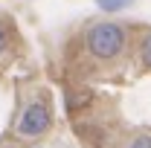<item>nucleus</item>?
I'll use <instances>...</instances> for the list:
<instances>
[{"mask_svg":"<svg viewBox=\"0 0 151 148\" xmlns=\"http://www.w3.org/2000/svg\"><path fill=\"white\" fill-rule=\"evenodd\" d=\"M128 148H151V137H137Z\"/></svg>","mask_w":151,"mask_h":148,"instance_id":"39448f33","label":"nucleus"},{"mask_svg":"<svg viewBox=\"0 0 151 148\" xmlns=\"http://www.w3.org/2000/svg\"><path fill=\"white\" fill-rule=\"evenodd\" d=\"M96 3H99L102 12H119V9H125L131 0H96Z\"/></svg>","mask_w":151,"mask_h":148,"instance_id":"7ed1b4c3","label":"nucleus"},{"mask_svg":"<svg viewBox=\"0 0 151 148\" xmlns=\"http://www.w3.org/2000/svg\"><path fill=\"white\" fill-rule=\"evenodd\" d=\"M50 125H52V113L47 108V102H32V105H26V111L20 113L18 134L26 137V139H35L41 134H47Z\"/></svg>","mask_w":151,"mask_h":148,"instance_id":"f03ea898","label":"nucleus"},{"mask_svg":"<svg viewBox=\"0 0 151 148\" xmlns=\"http://www.w3.org/2000/svg\"><path fill=\"white\" fill-rule=\"evenodd\" d=\"M3 50H6V32L0 29V52H3Z\"/></svg>","mask_w":151,"mask_h":148,"instance_id":"423d86ee","label":"nucleus"},{"mask_svg":"<svg viewBox=\"0 0 151 148\" xmlns=\"http://www.w3.org/2000/svg\"><path fill=\"white\" fill-rule=\"evenodd\" d=\"M142 64H145V67H151V35L142 41Z\"/></svg>","mask_w":151,"mask_h":148,"instance_id":"20e7f679","label":"nucleus"},{"mask_svg":"<svg viewBox=\"0 0 151 148\" xmlns=\"http://www.w3.org/2000/svg\"><path fill=\"white\" fill-rule=\"evenodd\" d=\"M125 47V32L119 23H96L87 29V50L90 55L102 58V61H111L122 52Z\"/></svg>","mask_w":151,"mask_h":148,"instance_id":"f257e3e1","label":"nucleus"}]
</instances>
